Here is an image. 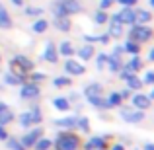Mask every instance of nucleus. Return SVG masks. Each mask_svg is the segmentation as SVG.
<instances>
[{
    "instance_id": "aec40b11",
    "label": "nucleus",
    "mask_w": 154,
    "mask_h": 150,
    "mask_svg": "<svg viewBox=\"0 0 154 150\" xmlns=\"http://www.w3.org/2000/svg\"><path fill=\"white\" fill-rule=\"evenodd\" d=\"M143 66V60L139 59V55H133V59L129 60L127 64H125V68H127V70H131V72H135V70H139V68Z\"/></svg>"
},
{
    "instance_id": "393cba45",
    "label": "nucleus",
    "mask_w": 154,
    "mask_h": 150,
    "mask_svg": "<svg viewBox=\"0 0 154 150\" xmlns=\"http://www.w3.org/2000/svg\"><path fill=\"white\" fill-rule=\"evenodd\" d=\"M59 53L63 57H72V55H74V49H72V45L68 41H63V43H60V47H59Z\"/></svg>"
},
{
    "instance_id": "3c124183",
    "label": "nucleus",
    "mask_w": 154,
    "mask_h": 150,
    "mask_svg": "<svg viewBox=\"0 0 154 150\" xmlns=\"http://www.w3.org/2000/svg\"><path fill=\"white\" fill-rule=\"evenodd\" d=\"M4 109H8V105L6 103H0V111H4Z\"/></svg>"
},
{
    "instance_id": "bb28decb",
    "label": "nucleus",
    "mask_w": 154,
    "mask_h": 150,
    "mask_svg": "<svg viewBox=\"0 0 154 150\" xmlns=\"http://www.w3.org/2000/svg\"><path fill=\"white\" fill-rule=\"evenodd\" d=\"M47 27H49L47 20H37V22L33 23V27H31V29H33L35 33H43V31H47Z\"/></svg>"
},
{
    "instance_id": "f3484780",
    "label": "nucleus",
    "mask_w": 154,
    "mask_h": 150,
    "mask_svg": "<svg viewBox=\"0 0 154 150\" xmlns=\"http://www.w3.org/2000/svg\"><path fill=\"white\" fill-rule=\"evenodd\" d=\"M55 123L63 129H72V127H76L78 119H76V117H64V119H59V121H55Z\"/></svg>"
},
{
    "instance_id": "9d476101",
    "label": "nucleus",
    "mask_w": 154,
    "mask_h": 150,
    "mask_svg": "<svg viewBox=\"0 0 154 150\" xmlns=\"http://www.w3.org/2000/svg\"><path fill=\"white\" fill-rule=\"evenodd\" d=\"M133 105L139 107L140 111H144V109L150 107V98L144 96V94H135V96H133Z\"/></svg>"
},
{
    "instance_id": "423d86ee",
    "label": "nucleus",
    "mask_w": 154,
    "mask_h": 150,
    "mask_svg": "<svg viewBox=\"0 0 154 150\" xmlns=\"http://www.w3.org/2000/svg\"><path fill=\"white\" fill-rule=\"evenodd\" d=\"M117 18H119V22L123 23V26H125V23L133 26V23H135V10H131L129 6H123V10L117 14Z\"/></svg>"
},
{
    "instance_id": "6e6552de",
    "label": "nucleus",
    "mask_w": 154,
    "mask_h": 150,
    "mask_svg": "<svg viewBox=\"0 0 154 150\" xmlns=\"http://www.w3.org/2000/svg\"><path fill=\"white\" fill-rule=\"evenodd\" d=\"M23 99H31V98H37L39 96V88L37 84H23L22 86V92H20Z\"/></svg>"
},
{
    "instance_id": "8fccbe9b",
    "label": "nucleus",
    "mask_w": 154,
    "mask_h": 150,
    "mask_svg": "<svg viewBox=\"0 0 154 150\" xmlns=\"http://www.w3.org/2000/svg\"><path fill=\"white\" fill-rule=\"evenodd\" d=\"M111 150H123V146H121V144H115V146H113Z\"/></svg>"
},
{
    "instance_id": "2f4dec72",
    "label": "nucleus",
    "mask_w": 154,
    "mask_h": 150,
    "mask_svg": "<svg viewBox=\"0 0 154 150\" xmlns=\"http://www.w3.org/2000/svg\"><path fill=\"white\" fill-rule=\"evenodd\" d=\"M35 150H49L51 148V140L49 139H37V142L33 144Z\"/></svg>"
},
{
    "instance_id": "c9c22d12",
    "label": "nucleus",
    "mask_w": 154,
    "mask_h": 150,
    "mask_svg": "<svg viewBox=\"0 0 154 150\" xmlns=\"http://www.w3.org/2000/svg\"><path fill=\"white\" fill-rule=\"evenodd\" d=\"M107 18H109V16H107V14H105V10H100V12H98V14H96V16H94V20H96V23H105V22H107Z\"/></svg>"
},
{
    "instance_id": "72a5a7b5",
    "label": "nucleus",
    "mask_w": 154,
    "mask_h": 150,
    "mask_svg": "<svg viewBox=\"0 0 154 150\" xmlns=\"http://www.w3.org/2000/svg\"><path fill=\"white\" fill-rule=\"evenodd\" d=\"M29 115H31V119H33V123H41V109L39 107H31Z\"/></svg>"
},
{
    "instance_id": "a19ab883",
    "label": "nucleus",
    "mask_w": 154,
    "mask_h": 150,
    "mask_svg": "<svg viewBox=\"0 0 154 150\" xmlns=\"http://www.w3.org/2000/svg\"><path fill=\"white\" fill-rule=\"evenodd\" d=\"M76 125H78V127L82 129V131H88V129H90V125H88V119H86V117H82V119H80Z\"/></svg>"
},
{
    "instance_id": "a18cd8bd",
    "label": "nucleus",
    "mask_w": 154,
    "mask_h": 150,
    "mask_svg": "<svg viewBox=\"0 0 154 150\" xmlns=\"http://www.w3.org/2000/svg\"><path fill=\"white\" fill-rule=\"evenodd\" d=\"M144 82H146V84H152V82H154V72H152V70L146 72V76H144Z\"/></svg>"
},
{
    "instance_id": "4468645a",
    "label": "nucleus",
    "mask_w": 154,
    "mask_h": 150,
    "mask_svg": "<svg viewBox=\"0 0 154 150\" xmlns=\"http://www.w3.org/2000/svg\"><path fill=\"white\" fill-rule=\"evenodd\" d=\"M105 64H109V70H111V72H119V70H121V66H123L117 55H109V57H107V60H105Z\"/></svg>"
},
{
    "instance_id": "b1692460",
    "label": "nucleus",
    "mask_w": 154,
    "mask_h": 150,
    "mask_svg": "<svg viewBox=\"0 0 154 150\" xmlns=\"http://www.w3.org/2000/svg\"><path fill=\"white\" fill-rule=\"evenodd\" d=\"M10 70H12V74H16V76H20V78H26V70H23L22 66H20L18 63H16L14 59L10 60Z\"/></svg>"
},
{
    "instance_id": "4c0bfd02",
    "label": "nucleus",
    "mask_w": 154,
    "mask_h": 150,
    "mask_svg": "<svg viewBox=\"0 0 154 150\" xmlns=\"http://www.w3.org/2000/svg\"><path fill=\"white\" fill-rule=\"evenodd\" d=\"M8 148L10 150H23V144L18 140H8Z\"/></svg>"
},
{
    "instance_id": "dca6fc26",
    "label": "nucleus",
    "mask_w": 154,
    "mask_h": 150,
    "mask_svg": "<svg viewBox=\"0 0 154 150\" xmlns=\"http://www.w3.org/2000/svg\"><path fill=\"white\" fill-rule=\"evenodd\" d=\"M105 146V140L102 136H94V139H90L86 142V150H96V148H103Z\"/></svg>"
},
{
    "instance_id": "412c9836",
    "label": "nucleus",
    "mask_w": 154,
    "mask_h": 150,
    "mask_svg": "<svg viewBox=\"0 0 154 150\" xmlns=\"http://www.w3.org/2000/svg\"><path fill=\"white\" fill-rule=\"evenodd\" d=\"M123 51L125 53H131V55H139L140 53V43H137V41H127L125 43V47H123Z\"/></svg>"
},
{
    "instance_id": "79ce46f5",
    "label": "nucleus",
    "mask_w": 154,
    "mask_h": 150,
    "mask_svg": "<svg viewBox=\"0 0 154 150\" xmlns=\"http://www.w3.org/2000/svg\"><path fill=\"white\" fill-rule=\"evenodd\" d=\"M31 80H33V82H41V80H45V74H41V72H33V74H31Z\"/></svg>"
},
{
    "instance_id": "f257e3e1",
    "label": "nucleus",
    "mask_w": 154,
    "mask_h": 150,
    "mask_svg": "<svg viewBox=\"0 0 154 150\" xmlns=\"http://www.w3.org/2000/svg\"><path fill=\"white\" fill-rule=\"evenodd\" d=\"M57 150H78L80 146V139L72 133H63L57 136Z\"/></svg>"
},
{
    "instance_id": "603ef678",
    "label": "nucleus",
    "mask_w": 154,
    "mask_h": 150,
    "mask_svg": "<svg viewBox=\"0 0 154 150\" xmlns=\"http://www.w3.org/2000/svg\"><path fill=\"white\" fill-rule=\"evenodd\" d=\"M144 150H154V146H152V144H146V146H144Z\"/></svg>"
},
{
    "instance_id": "20e7f679",
    "label": "nucleus",
    "mask_w": 154,
    "mask_h": 150,
    "mask_svg": "<svg viewBox=\"0 0 154 150\" xmlns=\"http://www.w3.org/2000/svg\"><path fill=\"white\" fill-rule=\"evenodd\" d=\"M121 117H123L125 121H127V123H140V121L144 119V113L140 111H131V109H123V111H121Z\"/></svg>"
},
{
    "instance_id": "473e14b6",
    "label": "nucleus",
    "mask_w": 154,
    "mask_h": 150,
    "mask_svg": "<svg viewBox=\"0 0 154 150\" xmlns=\"http://www.w3.org/2000/svg\"><path fill=\"white\" fill-rule=\"evenodd\" d=\"M12 119H14V115H12V111H10V109H4V111H0V125L10 123Z\"/></svg>"
},
{
    "instance_id": "39448f33",
    "label": "nucleus",
    "mask_w": 154,
    "mask_h": 150,
    "mask_svg": "<svg viewBox=\"0 0 154 150\" xmlns=\"http://www.w3.org/2000/svg\"><path fill=\"white\" fill-rule=\"evenodd\" d=\"M41 136H43V131H41L39 127H37V129H33L31 133H27V135L22 139V144H23V148H26V146H33V144L37 142V139H41Z\"/></svg>"
},
{
    "instance_id": "864d4df0",
    "label": "nucleus",
    "mask_w": 154,
    "mask_h": 150,
    "mask_svg": "<svg viewBox=\"0 0 154 150\" xmlns=\"http://www.w3.org/2000/svg\"><path fill=\"white\" fill-rule=\"evenodd\" d=\"M148 4H150V6H154V0H148Z\"/></svg>"
},
{
    "instance_id": "ea45409f",
    "label": "nucleus",
    "mask_w": 154,
    "mask_h": 150,
    "mask_svg": "<svg viewBox=\"0 0 154 150\" xmlns=\"http://www.w3.org/2000/svg\"><path fill=\"white\" fill-rule=\"evenodd\" d=\"M105 60H107V55H105V53H102V55H98V60H96L98 68H103V66H105Z\"/></svg>"
},
{
    "instance_id": "5fc2aeb1",
    "label": "nucleus",
    "mask_w": 154,
    "mask_h": 150,
    "mask_svg": "<svg viewBox=\"0 0 154 150\" xmlns=\"http://www.w3.org/2000/svg\"><path fill=\"white\" fill-rule=\"evenodd\" d=\"M96 150H103V148H96Z\"/></svg>"
},
{
    "instance_id": "f704fd0d",
    "label": "nucleus",
    "mask_w": 154,
    "mask_h": 150,
    "mask_svg": "<svg viewBox=\"0 0 154 150\" xmlns=\"http://www.w3.org/2000/svg\"><path fill=\"white\" fill-rule=\"evenodd\" d=\"M53 84H55L57 88L68 86V84H70V78H66V76H63V78H60V76H59V78H55V80H53Z\"/></svg>"
},
{
    "instance_id": "9b49d317",
    "label": "nucleus",
    "mask_w": 154,
    "mask_h": 150,
    "mask_svg": "<svg viewBox=\"0 0 154 150\" xmlns=\"http://www.w3.org/2000/svg\"><path fill=\"white\" fill-rule=\"evenodd\" d=\"M43 57H45V60H49V63H57V59H59L57 49H55V45H53L51 41L45 45V53H43Z\"/></svg>"
},
{
    "instance_id": "f8f14e48",
    "label": "nucleus",
    "mask_w": 154,
    "mask_h": 150,
    "mask_svg": "<svg viewBox=\"0 0 154 150\" xmlns=\"http://www.w3.org/2000/svg\"><path fill=\"white\" fill-rule=\"evenodd\" d=\"M88 101H90L94 107H98V109H109L107 99H103L100 94H98V96H90V98H88Z\"/></svg>"
},
{
    "instance_id": "c03bdc74",
    "label": "nucleus",
    "mask_w": 154,
    "mask_h": 150,
    "mask_svg": "<svg viewBox=\"0 0 154 150\" xmlns=\"http://www.w3.org/2000/svg\"><path fill=\"white\" fill-rule=\"evenodd\" d=\"M117 2H119L121 6H129V8H131V6H135V4H137V0H117Z\"/></svg>"
},
{
    "instance_id": "cd10ccee",
    "label": "nucleus",
    "mask_w": 154,
    "mask_h": 150,
    "mask_svg": "<svg viewBox=\"0 0 154 150\" xmlns=\"http://www.w3.org/2000/svg\"><path fill=\"white\" fill-rule=\"evenodd\" d=\"M100 92H102V86H100V84H88L86 90H84V94L90 98V96H98Z\"/></svg>"
},
{
    "instance_id": "1a4fd4ad",
    "label": "nucleus",
    "mask_w": 154,
    "mask_h": 150,
    "mask_svg": "<svg viewBox=\"0 0 154 150\" xmlns=\"http://www.w3.org/2000/svg\"><path fill=\"white\" fill-rule=\"evenodd\" d=\"M64 70L72 76H80V74H84L86 68H84V64H78L76 60H66V63H64Z\"/></svg>"
},
{
    "instance_id": "09e8293b",
    "label": "nucleus",
    "mask_w": 154,
    "mask_h": 150,
    "mask_svg": "<svg viewBox=\"0 0 154 150\" xmlns=\"http://www.w3.org/2000/svg\"><path fill=\"white\" fill-rule=\"evenodd\" d=\"M12 4H14V6H22L23 0H12Z\"/></svg>"
},
{
    "instance_id": "49530a36",
    "label": "nucleus",
    "mask_w": 154,
    "mask_h": 150,
    "mask_svg": "<svg viewBox=\"0 0 154 150\" xmlns=\"http://www.w3.org/2000/svg\"><path fill=\"white\" fill-rule=\"evenodd\" d=\"M6 139H8V133L4 129V125H0V140H6Z\"/></svg>"
},
{
    "instance_id": "37998d69",
    "label": "nucleus",
    "mask_w": 154,
    "mask_h": 150,
    "mask_svg": "<svg viewBox=\"0 0 154 150\" xmlns=\"http://www.w3.org/2000/svg\"><path fill=\"white\" fill-rule=\"evenodd\" d=\"M113 2H115V0H102V2H100V8H102V10H107Z\"/></svg>"
},
{
    "instance_id": "a211bd4d",
    "label": "nucleus",
    "mask_w": 154,
    "mask_h": 150,
    "mask_svg": "<svg viewBox=\"0 0 154 150\" xmlns=\"http://www.w3.org/2000/svg\"><path fill=\"white\" fill-rule=\"evenodd\" d=\"M78 57H80V59H84V60L92 59V57H94V45H84V47H80V49H78Z\"/></svg>"
},
{
    "instance_id": "e433bc0d",
    "label": "nucleus",
    "mask_w": 154,
    "mask_h": 150,
    "mask_svg": "<svg viewBox=\"0 0 154 150\" xmlns=\"http://www.w3.org/2000/svg\"><path fill=\"white\" fill-rule=\"evenodd\" d=\"M53 10H55V18H63V16H66V12H64L63 6H60V2H57Z\"/></svg>"
},
{
    "instance_id": "a878e982",
    "label": "nucleus",
    "mask_w": 154,
    "mask_h": 150,
    "mask_svg": "<svg viewBox=\"0 0 154 150\" xmlns=\"http://www.w3.org/2000/svg\"><path fill=\"white\" fill-rule=\"evenodd\" d=\"M127 84H129V90H140V88H143L140 78H137L135 74H131V76L127 78Z\"/></svg>"
},
{
    "instance_id": "de8ad7c7",
    "label": "nucleus",
    "mask_w": 154,
    "mask_h": 150,
    "mask_svg": "<svg viewBox=\"0 0 154 150\" xmlns=\"http://www.w3.org/2000/svg\"><path fill=\"white\" fill-rule=\"evenodd\" d=\"M119 96H121V99H127L129 96H131V90H129V88H127V90H123V92H121Z\"/></svg>"
},
{
    "instance_id": "c85d7f7f",
    "label": "nucleus",
    "mask_w": 154,
    "mask_h": 150,
    "mask_svg": "<svg viewBox=\"0 0 154 150\" xmlns=\"http://www.w3.org/2000/svg\"><path fill=\"white\" fill-rule=\"evenodd\" d=\"M4 80H6V84H10V86H16V84H22V82H23V78L12 74V72H8V74L4 76Z\"/></svg>"
},
{
    "instance_id": "f03ea898",
    "label": "nucleus",
    "mask_w": 154,
    "mask_h": 150,
    "mask_svg": "<svg viewBox=\"0 0 154 150\" xmlns=\"http://www.w3.org/2000/svg\"><path fill=\"white\" fill-rule=\"evenodd\" d=\"M131 39L133 41H137V43H144V41H148V39L152 37V31H150V27H146V26H143V23H139V26H133V29H131Z\"/></svg>"
},
{
    "instance_id": "2eb2a0df",
    "label": "nucleus",
    "mask_w": 154,
    "mask_h": 150,
    "mask_svg": "<svg viewBox=\"0 0 154 150\" xmlns=\"http://www.w3.org/2000/svg\"><path fill=\"white\" fill-rule=\"evenodd\" d=\"M14 60L20 64V66L23 68L26 72H29V70H33V63H31L27 57H22V55H18V57H14Z\"/></svg>"
},
{
    "instance_id": "7ed1b4c3",
    "label": "nucleus",
    "mask_w": 154,
    "mask_h": 150,
    "mask_svg": "<svg viewBox=\"0 0 154 150\" xmlns=\"http://www.w3.org/2000/svg\"><path fill=\"white\" fill-rule=\"evenodd\" d=\"M107 35H111V37H121L123 35V23L119 22V18L115 16H111V20H109V31Z\"/></svg>"
},
{
    "instance_id": "7c9ffc66",
    "label": "nucleus",
    "mask_w": 154,
    "mask_h": 150,
    "mask_svg": "<svg viewBox=\"0 0 154 150\" xmlns=\"http://www.w3.org/2000/svg\"><path fill=\"white\" fill-rule=\"evenodd\" d=\"M20 125H22V127H31V125H33V119H31L29 111H26V113L20 115Z\"/></svg>"
},
{
    "instance_id": "4be33fe9",
    "label": "nucleus",
    "mask_w": 154,
    "mask_h": 150,
    "mask_svg": "<svg viewBox=\"0 0 154 150\" xmlns=\"http://www.w3.org/2000/svg\"><path fill=\"white\" fill-rule=\"evenodd\" d=\"M55 26H57V29H60V31H68V29H70V20H68L66 16H63V18H55Z\"/></svg>"
},
{
    "instance_id": "5701e85b",
    "label": "nucleus",
    "mask_w": 154,
    "mask_h": 150,
    "mask_svg": "<svg viewBox=\"0 0 154 150\" xmlns=\"http://www.w3.org/2000/svg\"><path fill=\"white\" fill-rule=\"evenodd\" d=\"M150 20H152L150 12H146V10H139V12H135V22H139V23H146V22H150Z\"/></svg>"
},
{
    "instance_id": "c756f323",
    "label": "nucleus",
    "mask_w": 154,
    "mask_h": 150,
    "mask_svg": "<svg viewBox=\"0 0 154 150\" xmlns=\"http://www.w3.org/2000/svg\"><path fill=\"white\" fill-rule=\"evenodd\" d=\"M121 96L117 94V92H113V94H109V98H107V103H109V107H117V105H121Z\"/></svg>"
},
{
    "instance_id": "ddd939ff",
    "label": "nucleus",
    "mask_w": 154,
    "mask_h": 150,
    "mask_svg": "<svg viewBox=\"0 0 154 150\" xmlns=\"http://www.w3.org/2000/svg\"><path fill=\"white\" fill-rule=\"evenodd\" d=\"M12 27V18L2 6H0V29H10Z\"/></svg>"
},
{
    "instance_id": "58836bf2",
    "label": "nucleus",
    "mask_w": 154,
    "mask_h": 150,
    "mask_svg": "<svg viewBox=\"0 0 154 150\" xmlns=\"http://www.w3.org/2000/svg\"><path fill=\"white\" fill-rule=\"evenodd\" d=\"M26 14L27 16H41L43 14V10H41V8H26Z\"/></svg>"
},
{
    "instance_id": "0eeeda50",
    "label": "nucleus",
    "mask_w": 154,
    "mask_h": 150,
    "mask_svg": "<svg viewBox=\"0 0 154 150\" xmlns=\"http://www.w3.org/2000/svg\"><path fill=\"white\" fill-rule=\"evenodd\" d=\"M59 2H60V6L64 8L66 16H70V14H78V12L82 10V6H80L78 0H59Z\"/></svg>"
},
{
    "instance_id": "6ab92c4d",
    "label": "nucleus",
    "mask_w": 154,
    "mask_h": 150,
    "mask_svg": "<svg viewBox=\"0 0 154 150\" xmlns=\"http://www.w3.org/2000/svg\"><path fill=\"white\" fill-rule=\"evenodd\" d=\"M53 105H55V109H59V111H66V109H70V101L66 98H55L53 99Z\"/></svg>"
}]
</instances>
